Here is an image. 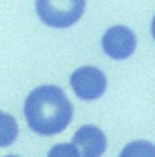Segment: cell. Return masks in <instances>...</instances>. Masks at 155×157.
I'll return each instance as SVG.
<instances>
[{
	"label": "cell",
	"instance_id": "obj_1",
	"mask_svg": "<svg viewBox=\"0 0 155 157\" xmlns=\"http://www.w3.org/2000/svg\"><path fill=\"white\" fill-rule=\"evenodd\" d=\"M74 117L72 102L59 86H39L25 100V118L31 131L49 137L68 128Z\"/></svg>",
	"mask_w": 155,
	"mask_h": 157
},
{
	"label": "cell",
	"instance_id": "obj_2",
	"mask_svg": "<svg viewBox=\"0 0 155 157\" xmlns=\"http://www.w3.org/2000/svg\"><path fill=\"white\" fill-rule=\"evenodd\" d=\"M35 8L47 27L68 29L82 18L86 0H35Z\"/></svg>",
	"mask_w": 155,
	"mask_h": 157
},
{
	"label": "cell",
	"instance_id": "obj_3",
	"mask_svg": "<svg viewBox=\"0 0 155 157\" xmlns=\"http://www.w3.org/2000/svg\"><path fill=\"white\" fill-rule=\"evenodd\" d=\"M69 84H72V90L76 92L78 98L96 100L106 90V76L102 70H98L94 65H82L72 71Z\"/></svg>",
	"mask_w": 155,
	"mask_h": 157
},
{
	"label": "cell",
	"instance_id": "obj_4",
	"mask_svg": "<svg viewBox=\"0 0 155 157\" xmlns=\"http://www.w3.org/2000/svg\"><path fill=\"white\" fill-rule=\"evenodd\" d=\"M102 49L112 59H126L137 49V37L129 27H110L102 37Z\"/></svg>",
	"mask_w": 155,
	"mask_h": 157
},
{
	"label": "cell",
	"instance_id": "obj_5",
	"mask_svg": "<svg viewBox=\"0 0 155 157\" xmlns=\"http://www.w3.org/2000/svg\"><path fill=\"white\" fill-rule=\"evenodd\" d=\"M72 143L78 147L82 157H100L108 145L104 131H100L96 124H84L80 131H76Z\"/></svg>",
	"mask_w": 155,
	"mask_h": 157
},
{
	"label": "cell",
	"instance_id": "obj_6",
	"mask_svg": "<svg viewBox=\"0 0 155 157\" xmlns=\"http://www.w3.org/2000/svg\"><path fill=\"white\" fill-rule=\"evenodd\" d=\"M18 137V124L12 114L0 110V147L12 145Z\"/></svg>",
	"mask_w": 155,
	"mask_h": 157
},
{
	"label": "cell",
	"instance_id": "obj_7",
	"mask_svg": "<svg viewBox=\"0 0 155 157\" xmlns=\"http://www.w3.org/2000/svg\"><path fill=\"white\" fill-rule=\"evenodd\" d=\"M118 157H155V145L149 141H131Z\"/></svg>",
	"mask_w": 155,
	"mask_h": 157
},
{
	"label": "cell",
	"instance_id": "obj_8",
	"mask_svg": "<svg viewBox=\"0 0 155 157\" xmlns=\"http://www.w3.org/2000/svg\"><path fill=\"white\" fill-rule=\"evenodd\" d=\"M47 157H82V155L74 143H59V145H53L49 149Z\"/></svg>",
	"mask_w": 155,
	"mask_h": 157
},
{
	"label": "cell",
	"instance_id": "obj_9",
	"mask_svg": "<svg viewBox=\"0 0 155 157\" xmlns=\"http://www.w3.org/2000/svg\"><path fill=\"white\" fill-rule=\"evenodd\" d=\"M151 33H153V39H155V17H153V21H151Z\"/></svg>",
	"mask_w": 155,
	"mask_h": 157
},
{
	"label": "cell",
	"instance_id": "obj_10",
	"mask_svg": "<svg viewBox=\"0 0 155 157\" xmlns=\"http://www.w3.org/2000/svg\"><path fill=\"white\" fill-rule=\"evenodd\" d=\"M6 157H18V155H6Z\"/></svg>",
	"mask_w": 155,
	"mask_h": 157
}]
</instances>
